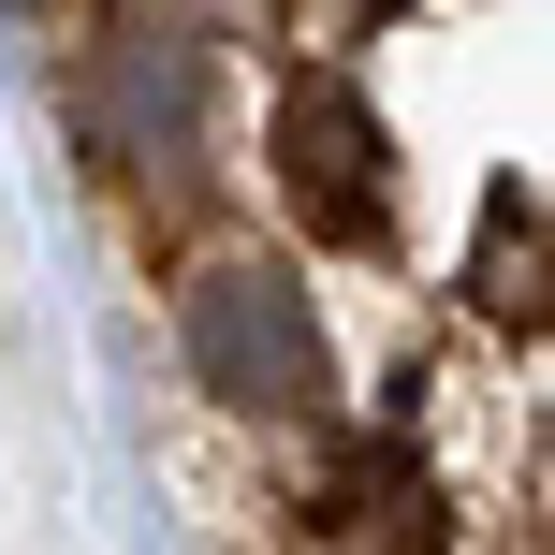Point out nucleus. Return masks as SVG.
<instances>
[{
    "instance_id": "nucleus-3",
    "label": "nucleus",
    "mask_w": 555,
    "mask_h": 555,
    "mask_svg": "<svg viewBox=\"0 0 555 555\" xmlns=\"http://www.w3.org/2000/svg\"><path fill=\"white\" fill-rule=\"evenodd\" d=\"M88 117H103L117 162H191L205 132V29L191 15H117L88 59Z\"/></svg>"
},
{
    "instance_id": "nucleus-2",
    "label": "nucleus",
    "mask_w": 555,
    "mask_h": 555,
    "mask_svg": "<svg viewBox=\"0 0 555 555\" xmlns=\"http://www.w3.org/2000/svg\"><path fill=\"white\" fill-rule=\"evenodd\" d=\"M278 205L322 249H380L395 234V132L365 117V88L336 59H293L278 74Z\"/></svg>"
},
{
    "instance_id": "nucleus-1",
    "label": "nucleus",
    "mask_w": 555,
    "mask_h": 555,
    "mask_svg": "<svg viewBox=\"0 0 555 555\" xmlns=\"http://www.w3.org/2000/svg\"><path fill=\"white\" fill-rule=\"evenodd\" d=\"M176 351H191V380L220 395V410H249V424H336V351H322V322H307L293 263H263V249H205L191 263Z\"/></svg>"
},
{
    "instance_id": "nucleus-6",
    "label": "nucleus",
    "mask_w": 555,
    "mask_h": 555,
    "mask_svg": "<svg viewBox=\"0 0 555 555\" xmlns=\"http://www.w3.org/2000/svg\"><path fill=\"white\" fill-rule=\"evenodd\" d=\"M365 15H380V0H293V29H307V44H351Z\"/></svg>"
},
{
    "instance_id": "nucleus-4",
    "label": "nucleus",
    "mask_w": 555,
    "mask_h": 555,
    "mask_svg": "<svg viewBox=\"0 0 555 555\" xmlns=\"http://www.w3.org/2000/svg\"><path fill=\"white\" fill-rule=\"evenodd\" d=\"M439 541V482L395 439H336L322 498H307V555H424Z\"/></svg>"
},
{
    "instance_id": "nucleus-5",
    "label": "nucleus",
    "mask_w": 555,
    "mask_h": 555,
    "mask_svg": "<svg viewBox=\"0 0 555 555\" xmlns=\"http://www.w3.org/2000/svg\"><path fill=\"white\" fill-rule=\"evenodd\" d=\"M468 307L498 336H541V191H482V249H468Z\"/></svg>"
}]
</instances>
